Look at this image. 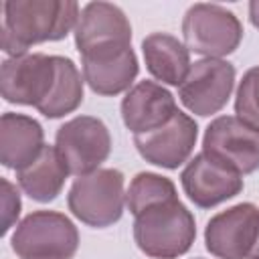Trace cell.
<instances>
[{
	"mask_svg": "<svg viewBox=\"0 0 259 259\" xmlns=\"http://www.w3.org/2000/svg\"><path fill=\"white\" fill-rule=\"evenodd\" d=\"M2 12V51L18 57L32 45L65 38L75 28L81 8L75 0H6Z\"/></svg>",
	"mask_w": 259,
	"mask_h": 259,
	"instance_id": "1",
	"label": "cell"
},
{
	"mask_svg": "<svg viewBox=\"0 0 259 259\" xmlns=\"http://www.w3.org/2000/svg\"><path fill=\"white\" fill-rule=\"evenodd\" d=\"M134 239L138 249L148 257L176 259L192 247L196 223L176 196L144 208L134 221Z\"/></svg>",
	"mask_w": 259,
	"mask_h": 259,
	"instance_id": "2",
	"label": "cell"
},
{
	"mask_svg": "<svg viewBox=\"0 0 259 259\" xmlns=\"http://www.w3.org/2000/svg\"><path fill=\"white\" fill-rule=\"evenodd\" d=\"M81 61H101L132 49V24L113 2H87L73 28Z\"/></svg>",
	"mask_w": 259,
	"mask_h": 259,
	"instance_id": "3",
	"label": "cell"
},
{
	"mask_svg": "<svg viewBox=\"0 0 259 259\" xmlns=\"http://www.w3.org/2000/svg\"><path fill=\"white\" fill-rule=\"evenodd\" d=\"M10 245L20 259H73L79 231L63 212L32 210L16 225Z\"/></svg>",
	"mask_w": 259,
	"mask_h": 259,
	"instance_id": "4",
	"label": "cell"
},
{
	"mask_svg": "<svg viewBox=\"0 0 259 259\" xmlns=\"http://www.w3.org/2000/svg\"><path fill=\"white\" fill-rule=\"evenodd\" d=\"M123 174L117 168H99L77 176L69 188V210L85 225L103 229L117 223L123 214Z\"/></svg>",
	"mask_w": 259,
	"mask_h": 259,
	"instance_id": "5",
	"label": "cell"
},
{
	"mask_svg": "<svg viewBox=\"0 0 259 259\" xmlns=\"http://www.w3.org/2000/svg\"><path fill=\"white\" fill-rule=\"evenodd\" d=\"M182 34L188 51L204 59H223L239 47L243 24L233 10L221 4L196 2L184 12Z\"/></svg>",
	"mask_w": 259,
	"mask_h": 259,
	"instance_id": "6",
	"label": "cell"
},
{
	"mask_svg": "<svg viewBox=\"0 0 259 259\" xmlns=\"http://www.w3.org/2000/svg\"><path fill=\"white\" fill-rule=\"evenodd\" d=\"M55 148L75 176H85L107 160L111 136L107 125L93 115H77L65 121L55 136Z\"/></svg>",
	"mask_w": 259,
	"mask_h": 259,
	"instance_id": "7",
	"label": "cell"
},
{
	"mask_svg": "<svg viewBox=\"0 0 259 259\" xmlns=\"http://www.w3.org/2000/svg\"><path fill=\"white\" fill-rule=\"evenodd\" d=\"M57 81L55 55L26 53L8 57L0 67V93L8 103L34 105L49 99Z\"/></svg>",
	"mask_w": 259,
	"mask_h": 259,
	"instance_id": "8",
	"label": "cell"
},
{
	"mask_svg": "<svg viewBox=\"0 0 259 259\" xmlns=\"http://www.w3.org/2000/svg\"><path fill=\"white\" fill-rule=\"evenodd\" d=\"M202 152L237 174H251L259 168V132L237 115L214 117L202 138Z\"/></svg>",
	"mask_w": 259,
	"mask_h": 259,
	"instance_id": "9",
	"label": "cell"
},
{
	"mask_svg": "<svg viewBox=\"0 0 259 259\" xmlns=\"http://www.w3.org/2000/svg\"><path fill=\"white\" fill-rule=\"evenodd\" d=\"M259 239V206L239 202L210 217L204 245L219 259H249Z\"/></svg>",
	"mask_w": 259,
	"mask_h": 259,
	"instance_id": "10",
	"label": "cell"
},
{
	"mask_svg": "<svg viewBox=\"0 0 259 259\" xmlns=\"http://www.w3.org/2000/svg\"><path fill=\"white\" fill-rule=\"evenodd\" d=\"M235 67L225 59H200L178 87L182 105L196 115H212L221 111L235 87Z\"/></svg>",
	"mask_w": 259,
	"mask_h": 259,
	"instance_id": "11",
	"label": "cell"
},
{
	"mask_svg": "<svg viewBox=\"0 0 259 259\" xmlns=\"http://www.w3.org/2000/svg\"><path fill=\"white\" fill-rule=\"evenodd\" d=\"M196 138H198L196 121L188 113L178 109L174 117L162 127L146 134H136L134 144L146 162L174 170L190 158L196 146Z\"/></svg>",
	"mask_w": 259,
	"mask_h": 259,
	"instance_id": "12",
	"label": "cell"
},
{
	"mask_svg": "<svg viewBox=\"0 0 259 259\" xmlns=\"http://www.w3.org/2000/svg\"><path fill=\"white\" fill-rule=\"evenodd\" d=\"M186 196L200 208L217 206L243 190V176L198 152L180 174Z\"/></svg>",
	"mask_w": 259,
	"mask_h": 259,
	"instance_id": "13",
	"label": "cell"
},
{
	"mask_svg": "<svg viewBox=\"0 0 259 259\" xmlns=\"http://www.w3.org/2000/svg\"><path fill=\"white\" fill-rule=\"evenodd\" d=\"M178 111L174 95L156 81H140L121 99V119L127 130L146 134L168 123Z\"/></svg>",
	"mask_w": 259,
	"mask_h": 259,
	"instance_id": "14",
	"label": "cell"
},
{
	"mask_svg": "<svg viewBox=\"0 0 259 259\" xmlns=\"http://www.w3.org/2000/svg\"><path fill=\"white\" fill-rule=\"evenodd\" d=\"M45 148L42 125L24 113L6 111L0 117V162L6 168L22 170L32 164Z\"/></svg>",
	"mask_w": 259,
	"mask_h": 259,
	"instance_id": "15",
	"label": "cell"
},
{
	"mask_svg": "<svg viewBox=\"0 0 259 259\" xmlns=\"http://www.w3.org/2000/svg\"><path fill=\"white\" fill-rule=\"evenodd\" d=\"M148 71L162 83L180 87L190 71V51L170 32H150L142 40Z\"/></svg>",
	"mask_w": 259,
	"mask_h": 259,
	"instance_id": "16",
	"label": "cell"
},
{
	"mask_svg": "<svg viewBox=\"0 0 259 259\" xmlns=\"http://www.w3.org/2000/svg\"><path fill=\"white\" fill-rule=\"evenodd\" d=\"M69 174L71 172L63 162L61 154L57 152V148L45 146L32 164L16 172V182L32 200L51 202L61 194Z\"/></svg>",
	"mask_w": 259,
	"mask_h": 259,
	"instance_id": "17",
	"label": "cell"
},
{
	"mask_svg": "<svg viewBox=\"0 0 259 259\" xmlns=\"http://www.w3.org/2000/svg\"><path fill=\"white\" fill-rule=\"evenodd\" d=\"M83 79L97 95H117L121 91H130L140 67L134 49L123 51L117 57L101 59V61H81Z\"/></svg>",
	"mask_w": 259,
	"mask_h": 259,
	"instance_id": "18",
	"label": "cell"
},
{
	"mask_svg": "<svg viewBox=\"0 0 259 259\" xmlns=\"http://www.w3.org/2000/svg\"><path fill=\"white\" fill-rule=\"evenodd\" d=\"M57 63V81L49 95V99L38 107V111L49 117L57 119L71 111H75L83 101V77L77 69V65L69 57L55 55Z\"/></svg>",
	"mask_w": 259,
	"mask_h": 259,
	"instance_id": "19",
	"label": "cell"
},
{
	"mask_svg": "<svg viewBox=\"0 0 259 259\" xmlns=\"http://www.w3.org/2000/svg\"><path fill=\"white\" fill-rule=\"evenodd\" d=\"M176 186L170 178L156 174V172H138L132 182L130 188L125 192V204L130 208V212L134 217H138L144 208L162 202V200H170L176 198Z\"/></svg>",
	"mask_w": 259,
	"mask_h": 259,
	"instance_id": "20",
	"label": "cell"
},
{
	"mask_svg": "<svg viewBox=\"0 0 259 259\" xmlns=\"http://www.w3.org/2000/svg\"><path fill=\"white\" fill-rule=\"evenodd\" d=\"M235 113L259 132V65L245 71L235 95Z\"/></svg>",
	"mask_w": 259,
	"mask_h": 259,
	"instance_id": "21",
	"label": "cell"
},
{
	"mask_svg": "<svg viewBox=\"0 0 259 259\" xmlns=\"http://www.w3.org/2000/svg\"><path fill=\"white\" fill-rule=\"evenodd\" d=\"M0 184H2V233H8L18 219L22 204L16 186L8 178H2Z\"/></svg>",
	"mask_w": 259,
	"mask_h": 259,
	"instance_id": "22",
	"label": "cell"
},
{
	"mask_svg": "<svg viewBox=\"0 0 259 259\" xmlns=\"http://www.w3.org/2000/svg\"><path fill=\"white\" fill-rule=\"evenodd\" d=\"M249 18H251L253 26H257V28H259V0L249 2Z\"/></svg>",
	"mask_w": 259,
	"mask_h": 259,
	"instance_id": "23",
	"label": "cell"
},
{
	"mask_svg": "<svg viewBox=\"0 0 259 259\" xmlns=\"http://www.w3.org/2000/svg\"><path fill=\"white\" fill-rule=\"evenodd\" d=\"M249 259H259V239H257V245H255V249H253V255H251Z\"/></svg>",
	"mask_w": 259,
	"mask_h": 259,
	"instance_id": "24",
	"label": "cell"
}]
</instances>
